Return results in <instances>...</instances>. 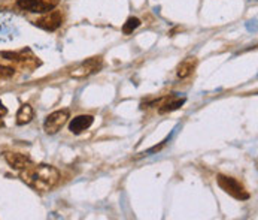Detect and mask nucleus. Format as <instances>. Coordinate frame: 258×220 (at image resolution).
Returning <instances> with one entry per match:
<instances>
[{"instance_id": "f257e3e1", "label": "nucleus", "mask_w": 258, "mask_h": 220, "mask_svg": "<svg viewBox=\"0 0 258 220\" xmlns=\"http://www.w3.org/2000/svg\"><path fill=\"white\" fill-rule=\"evenodd\" d=\"M20 177L27 186L35 189L37 192H48L54 189L60 182V172L57 168L51 165H30L24 169H21Z\"/></svg>"}, {"instance_id": "f03ea898", "label": "nucleus", "mask_w": 258, "mask_h": 220, "mask_svg": "<svg viewBox=\"0 0 258 220\" xmlns=\"http://www.w3.org/2000/svg\"><path fill=\"white\" fill-rule=\"evenodd\" d=\"M20 35L17 18L11 14H0V43L11 42Z\"/></svg>"}, {"instance_id": "7ed1b4c3", "label": "nucleus", "mask_w": 258, "mask_h": 220, "mask_svg": "<svg viewBox=\"0 0 258 220\" xmlns=\"http://www.w3.org/2000/svg\"><path fill=\"white\" fill-rule=\"evenodd\" d=\"M217 182H218L220 187H221L225 193L231 195V196L236 198V199H248V198H249V193L245 190V187L239 183L236 179H233V177L218 175V177H217Z\"/></svg>"}, {"instance_id": "20e7f679", "label": "nucleus", "mask_w": 258, "mask_h": 220, "mask_svg": "<svg viewBox=\"0 0 258 220\" xmlns=\"http://www.w3.org/2000/svg\"><path fill=\"white\" fill-rule=\"evenodd\" d=\"M69 120V110H60L49 114L43 123V129L48 135L57 134Z\"/></svg>"}, {"instance_id": "39448f33", "label": "nucleus", "mask_w": 258, "mask_h": 220, "mask_svg": "<svg viewBox=\"0 0 258 220\" xmlns=\"http://www.w3.org/2000/svg\"><path fill=\"white\" fill-rule=\"evenodd\" d=\"M60 0H18V6L33 14H45L52 11Z\"/></svg>"}, {"instance_id": "423d86ee", "label": "nucleus", "mask_w": 258, "mask_h": 220, "mask_svg": "<svg viewBox=\"0 0 258 220\" xmlns=\"http://www.w3.org/2000/svg\"><path fill=\"white\" fill-rule=\"evenodd\" d=\"M102 69V57H91L87 62H84L81 66H78L75 71L71 72V76L74 78H85L93 73L99 72Z\"/></svg>"}, {"instance_id": "0eeeda50", "label": "nucleus", "mask_w": 258, "mask_h": 220, "mask_svg": "<svg viewBox=\"0 0 258 220\" xmlns=\"http://www.w3.org/2000/svg\"><path fill=\"white\" fill-rule=\"evenodd\" d=\"M61 23H63V15L58 11H52V12L49 11V14L43 15L42 18H39V20L35 21V24H36L37 27H40L43 30H48V32L57 30L61 26Z\"/></svg>"}, {"instance_id": "6e6552de", "label": "nucleus", "mask_w": 258, "mask_h": 220, "mask_svg": "<svg viewBox=\"0 0 258 220\" xmlns=\"http://www.w3.org/2000/svg\"><path fill=\"white\" fill-rule=\"evenodd\" d=\"M5 160L15 169H24L27 166H30L33 162L29 156H24V154H20V153H11V151H6L5 154Z\"/></svg>"}, {"instance_id": "1a4fd4ad", "label": "nucleus", "mask_w": 258, "mask_h": 220, "mask_svg": "<svg viewBox=\"0 0 258 220\" xmlns=\"http://www.w3.org/2000/svg\"><path fill=\"white\" fill-rule=\"evenodd\" d=\"M93 121H94V117L93 115H78V117H75L74 120L71 121L69 129H71L72 134L79 135L84 130H87L93 124Z\"/></svg>"}, {"instance_id": "9d476101", "label": "nucleus", "mask_w": 258, "mask_h": 220, "mask_svg": "<svg viewBox=\"0 0 258 220\" xmlns=\"http://www.w3.org/2000/svg\"><path fill=\"white\" fill-rule=\"evenodd\" d=\"M196 65H197V60L196 57H186L184 62L178 66V76L179 78H186L188 75H191L192 71L196 69Z\"/></svg>"}, {"instance_id": "9b49d317", "label": "nucleus", "mask_w": 258, "mask_h": 220, "mask_svg": "<svg viewBox=\"0 0 258 220\" xmlns=\"http://www.w3.org/2000/svg\"><path fill=\"white\" fill-rule=\"evenodd\" d=\"M33 118V108L27 104H24L20 110H18V114H17V124L20 126H24L27 123H30Z\"/></svg>"}, {"instance_id": "f8f14e48", "label": "nucleus", "mask_w": 258, "mask_h": 220, "mask_svg": "<svg viewBox=\"0 0 258 220\" xmlns=\"http://www.w3.org/2000/svg\"><path fill=\"white\" fill-rule=\"evenodd\" d=\"M184 104H185L184 98H170L167 102H164V104L161 105L160 112H161V114H164V112H172V111L181 108Z\"/></svg>"}, {"instance_id": "ddd939ff", "label": "nucleus", "mask_w": 258, "mask_h": 220, "mask_svg": "<svg viewBox=\"0 0 258 220\" xmlns=\"http://www.w3.org/2000/svg\"><path fill=\"white\" fill-rule=\"evenodd\" d=\"M139 26H141V20L136 18V17H132V18H128V20L124 23L122 32H124L125 35H130V33H133V30H136Z\"/></svg>"}, {"instance_id": "4468645a", "label": "nucleus", "mask_w": 258, "mask_h": 220, "mask_svg": "<svg viewBox=\"0 0 258 220\" xmlns=\"http://www.w3.org/2000/svg\"><path fill=\"white\" fill-rule=\"evenodd\" d=\"M12 75H14V69L12 68L0 66V78H11Z\"/></svg>"}, {"instance_id": "2eb2a0df", "label": "nucleus", "mask_w": 258, "mask_h": 220, "mask_svg": "<svg viewBox=\"0 0 258 220\" xmlns=\"http://www.w3.org/2000/svg\"><path fill=\"white\" fill-rule=\"evenodd\" d=\"M6 112H8V110H6V108L3 107V104L0 102V117H3V115H5Z\"/></svg>"}, {"instance_id": "dca6fc26", "label": "nucleus", "mask_w": 258, "mask_h": 220, "mask_svg": "<svg viewBox=\"0 0 258 220\" xmlns=\"http://www.w3.org/2000/svg\"><path fill=\"white\" fill-rule=\"evenodd\" d=\"M0 127H3V120H2V117H0Z\"/></svg>"}]
</instances>
